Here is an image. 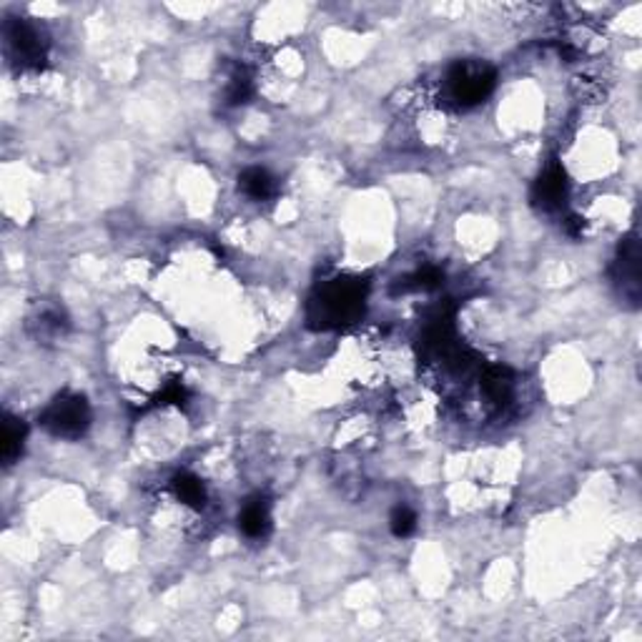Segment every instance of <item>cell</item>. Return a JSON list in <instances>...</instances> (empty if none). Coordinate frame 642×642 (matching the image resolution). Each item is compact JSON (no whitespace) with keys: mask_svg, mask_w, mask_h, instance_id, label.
Listing matches in <instances>:
<instances>
[{"mask_svg":"<svg viewBox=\"0 0 642 642\" xmlns=\"http://www.w3.org/2000/svg\"><path fill=\"white\" fill-rule=\"evenodd\" d=\"M364 306H367V282L354 276H337L319 284L309 296L306 321L319 331L351 327L364 314Z\"/></svg>","mask_w":642,"mask_h":642,"instance_id":"obj_1","label":"cell"},{"mask_svg":"<svg viewBox=\"0 0 642 642\" xmlns=\"http://www.w3.org/2000/svg\"><path fill=\"white\" fill-rule=\"evenodd\" d=\"M495 68L482 60H457L447 73V93L457 106L470 108L482 103L495 90Z\"/></svg>","mask_w":642,"mask_h":642,"instance_id":"obj_2","label":"cell"},{"mask_svg":"<svg viewBox=\"0 0 642 642\" xmlns=\"http://www.w3.org/2000/svg\"><path fill=\"white\" fill-rule=\"evenodd\" d=\"M43 424L53 437L60 440H79L90 427V406L86 396L58 395L41 414Z\"/></svg>","mask_w":642,"mask_h":642,"instance_id":"obj_3","label":"cell"},{"mask_svg":"<svg viewBox=\"0 0 642 642\" xmlns=\"http://www.w3.org/2000/svg\"><path fill=\"white\" fill-rule=\"evenodd\" d=\"M5 43H8L13 63H18L21 68H41L45 63L48 45L31 21L11 18L5 23Z\"/></svg>","mask_w":642,"mask_h":642,"instance_id":"obj_4","label":"cell"},{"mask_svg":"<svg viewBox=\"0 0 642 642\" xmlns=\"http://www.w3.org/2000/svg\"><path fill=\"white\" fill-rule=\"evenodd\" d=\"M612 276L620 286L622 299H628L632 306L640 304V241L635 234L625 238L618 248Z\"/></svg>","mask_w":642,"mask_h":642,"instance_id":"obj_5","label":"cell"},{"mask_svg":"<svg viewBox=\"0 0 642 642\" xmlns=\"http://www.w3.org/2000/svg\"><path fill=\"white\" fill-rule=\"evenodd\" d=\"M570 191V181H567V171L554 161L547 169L542 171L540 179L535 181L532 186V203L542 209V211H557L567 199Z\"/></svg>","mask_w":642,"mask_h":642,"instance_id":"obj_6","label":"cell"},{"mask_svg":"<svg viewBox=\"0 0 642 642\" xmlns=\"http://www.w3.org/2000/svg\"><path fill=\"white\" fill-rule=\"evenodd\" d=\"M238 525H241V530H244L247 537H254V540L266 537L271 530L269 502L261 499V497L248 499L247 505H244V509H241V515H238Z\"/></svg>","mask_w":642,"mask_h":642,"instance_id":"obj_7","label":"cell"},{"mask_svg":"<svg viewBox=\"0 0 642 642\" xmlns=\"http://www.w3.org/2000/svg\"><path fill=\"white\" fill-rule=\"evenodd\" d=\"M28 429L23 424V419L5 414L3 417V432H0V460L5 467H11L23 454V442H25Z\"/></svg>","mask_w":642,"mask_h":642,"instance_id":"obj_8","label":"cell"},{"mask_svg":"<svg viewBox=\"0 0 642 642\" xmlns=\"http://www.w3.org/2000/svg\"><path fill=\"white\" fill-rule=\"evenodd\" d=\"M482 392L489 396V402L495 405H507L509 396L515 392V377L507 367H487L482 374Z\"/></svg>","mask_w":642,"mask_h":642,"instance_id":"obj_9","label":"cell"},{"mask_svg":"<svg viewBox=\"0 0 642 642\" xmlns=\"http://www.w3.org/2000/svg\"><path fill=\"white\" fill-rule=\"evenodd\" d=\"M171 489H173V495L179 497L183 505H189V507L193 509H201L203 502H206L203 482L199 477H193V474L189 472L176 474V477L171 479Z\"/></svg>","mask_w":642,"mask_h":642,"instance_id":"obj_10","label":"cell"},{"mask_svg":"<svg viewBox=\"0 0 642 642\" xmlns=\"http://www.w3.org/2000/svg\"><path fill=\"white\" fill-rule=\"evenodd\" d=\"M238 189L247 193L254 201H264L274 193V179L266 169H247L238 176Z\"/></svg>","mask_w":642,"mask_h":642,"instance_id":"obj_11","label":"cell"},{"mask_svg":"<svg viewBox=\"0 0 642 642\" xmlns=\"http://www.w3.org/2000/svg\"><path fill=\"white\" fill-rule=\"evenodd\" d=\"M251 93H254V80H251L248 68H231L228 83H226V103H228V106H241V103H247L248 98H251Z\"/></svg>","mask_w":642,"mask_h":642,"instance_id":"obj_12","label":"cell"},{"mask_svg":"<svg viewBox=\"0 0 642 642\" xmlns=\"http://www.w3.org/2000/svg\"><path fill=\"white\" fill-rule=\"evenodd\" d=\"M442 284H444V271L437 269V266H424L417 274L406 276L402 286L412 289V292H434V289H440Z\"/></svg>","mask_w":642,"mask_h":642,"instance_id":"obj_13","label":"cell"},{"mask_svg":"<svg viewBox=\"0 0 642 642\" xmlns=\"http://www.w3.org/2000/svg\"><path fill=\"white\" fill-rule=\"evenodd\" d=\"M389 527L396 537H409L412 532L417 530V515L409 507H396L389 517Z\"/></svg>","mask_w":642,"mask_h":642,"instance_id":"obj_14","label":"cell"},{"mask_svg":"<svg viewBox=\"0 0 642 642\" xmlns=\"http://www.w3.org/2000/svg\"><path fill=\"white\" fill-rule=\"evenodd\" d=\"M189 399V389L183 386L181 382H169L156 396H154V405H186Z\"/></svg>","mask_w":642,"mask_h":642,"instance_id":"obj_15","label":"cell"},{"mask_svg":"<svg viewBox=\"0 0 642 642\" xmlns=\"http://www.w3.org/2000/svg\"><path fill=\"white\" fill-rule=\"evenodd\" d=\"M582 228H585V224H582L580 216H570V219L564 221V231H567L570 237H582Z\"/></svg>","mask_w":642,"mask_h":642,"instance_id":"obj_16","label":"cell"}]
</instances>
